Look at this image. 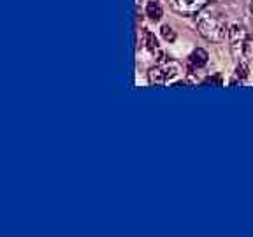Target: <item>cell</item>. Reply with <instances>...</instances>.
Wrapping results in <instances>:
<instances>
[{
	"label": "cell",
	"mask_w": 253,
	"mask_h": 237,
	"mask_svg": "<svg viewBox=\"0 0 253 237\" xmlns=\"http://www.w3.org/2000/svg\"><path fill=\"white\" fill-rule=\"evenodd\" d=\"M197 20V30L204 39L211 40V42H220L229 36V27H227L225 18L218 11H204L199 12Z\"/></svg>",
	"instance_id": "cell-1"
},
{
	"label": "cell",
	"mask_w": 253,
	"mask_h": 237,
	"mask_svg": "<svg viewBox=\"0 0 253 237\" xmlns=\"http://www.w3.org/2000/svg\"><path fill=\"white\" fill-rule=\"evenodd\" d=\"M181 76V69L174 60H158V63L155 67L150 69L148 72V79L150 84L153 86H164L167 83H174L176 79Z\"/></svg>",
	"instance_id": "cell-2"
},
{
	"label": "cell",
	"mask_w": 253,
	"mask_h": 237,
	"mask_svg": "<svg viewBox=\"0 0 253 237\" xmlns=\"http://www.w3.org/2000/svg\"><path fill=\"white\" fill-rule=\"evenodd\" d=\"M174 12L181 16H195L211 4V0H169Z\"/></svg>",
	"instance_id": "cell-3"
},
{
	"label": "cell",
	"mask_w": 253,
	"mask_h": 237,
	"mask_svg": "<svg viewBox=\"0 0 253 237\" xmlns=\"http://www.w3.org/2000/svg\"><path fill=\"white\" fill-rule=\"evenodd\" d=\"M248 39H250V36L246 34L245 27H241V25H232V27L229 28V40H230V47H232L234 56L243 58V49H245V44Z\"/></svg>",
	"instance_id": "cell-4"
},
{
	"label": "cell",
	"mask_w": 253,
	"mask_h": 237,
	"mask_svg": "<svg viewBox=\"0 0 253 237\" xmlns=\"http://www.w3.org/2000/svg\"><path fill=\"white\" fill-rule=\"evenodd\" d=\"M188 63L192 69H201L208 63V53L202 49V47H197L192 51V55L188 56Z\"/></svg>",
	"instance_id": "cell-5"
},
{
	"label": "cell",
	"mask_w": 253,
	"mask_h": 237,
	"mask_svg": "<svg viewBox=\"0 0 253 237\" xmlns=\"http://www.w3.org/2000/svg\"><path fill=\"white\" fill-rule=\"evenodd\" d=\"M146 14L150 16V18L153 21H158L160 18H162L164 11H162V7H160V4H158V2H148V5H146Z\"/></svg>",
	"instance_id": "cell-6"
},
{
	"label": "cell",
	"mask_w": 253,
	"mask_h": 237,
	"mask_svg": "<svg viewBox=\"0 0 253 237\" xmlns=\"http://www.w3.org/2000/svg\"><path fill=\"white\" fill-rule=\"evenodd\" d=\"M162 36L166 40H169V42H174L176 40V34L172 32V28L169 27V25H164L162 27Z\"/></svg>",
	"instance_id": "cell-7"
},
{
	"label": "cell",
	"mask_w": 253,
	"mask_h": 237,
	"mask_svg": "<svg viewBox=\"0 0 253 237\" xmlns=\"http://www.w3.org/2000/svg\"><path fill=\"white\" fill-rule=\"evenodd\" d=\"M146 42H148V47H150V51H151V53L158 51L157 39H155V36H153V34H150V32H148V34H146Z\"/></svg>",
	"instance_id": "cell-8"
},
{
	"label": "cell",
	"mask_w": 253,
	"mask_h": 237,
	"mask_svg": "<svg viewBox=\"0 0 253 237\" xmlns=\"http://www.w3.org/2000/svg\"><path fill=\"white\" fill-rule=\"evenodd\" d=\"M252 11H253V0H252Z\"/></svg>",
	"instance_id": "cell-9"
}]
</instances>
